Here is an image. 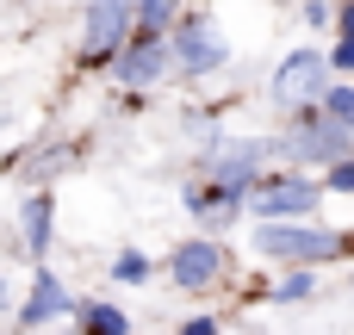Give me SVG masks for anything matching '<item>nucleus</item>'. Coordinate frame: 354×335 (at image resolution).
<instances>
[{"label": "nucleus", "mask_w": 354, "mask_h": 335, "mask_svg": "<svg viewBox=\"0 0 354 335\" xmlns=\"http://www.w3.org/2000/svg\"><path fill=\"white\" fill-rule=\"evenodd\" d=\"M68 311H81V305L68 298V286H62L50 267H37V274H31V298H25V311H19V329L56 323V317H68Z\"/></svg>", "instance_id": "nucleus-9"}, {"label": "nucleus", "mask_w": 354, "mask_h": 335, "mask_svg": "<svg viewBox=\"0 0 354 335\" xmlns=\"http://www.w3.org/2000/svg\"><path fill=\"white\" fill-rule=\"evenodd\" d=\"M299 298H311V274H286L274 286V305H299Z\"/></svg>", "instance_id": "nucleus-15"}, {"label": "nucleus", "mask_w": 354, "mask_h": 335, "mask_svg": "<svg viewBox=\"0 0 354 335\" xmlns=\"http://www.w3.org/2000/svg\"><path fill=\"white\" fill-rule=\"evenodd\" d=\"M149 274H156V267H149V255H143V249H124V255L112 261V280H118V286H143Z\"/></svg>", "instance_id": "nucleus-13"}, {"label": "nucleus", "mask_w": 354, "mask_h": 335, "mask_svg": "<svg viewBox=\"0 0 354 335\" xmlns=\"http://www.w3.org/2000/svg\"><path fill=\"white\" fill-rule=\"evenodd\" d=\"M168 68H174V44H168V37H143V31H137V37H131V50L112 62V81L137 93V87H156Z\"/></svg>", "instance_id": "nucleus-6"}, {"label": "nucleus", "mask_w": 354, "mask_h": 335, "mask_svg": "<svg viewBox=\"0 0 354 335\" xmlns=\"http://www.w3.org/2000/svg\"><path fill=\"white\" fill-rule=\"evenodd\" d=\"M168 274H174V286H187V292H205V286L224 274V249H218L212 236H199V242H180V249L168 255Z\"/></svg>", "instance_id": "nucleus-8"}, {"label": "nucleus", "mask_w": 354, "mask_h": 335, "mask_svg": "<svg viewBox=\"0 0 354 335\" xmlns=\"http://www.w3.org/2000/svg\"><path fill=\"white\" fill-rule=\"evenodd\" d=\"M174 12H180V0H137V31L143 37H162L174 25Z\"/></svg>", "instance_id": "nucleus-12"}, {"label": "nucleus", "mask_w": 354, "mask_h": 335, "mask_svg": "<svg viewBox=\"0 0 354 335\" xmlns=\"http://www.w3.org/2000/svg\"><path fill=\"white\" fill-rule=\"evenodd\" d=\"M180 335H218V317H193V323H187Z\"/></svg>", "instance_id": "nucleus-18"}, {"label": "nucleus", "mask_w": 354, "mask_h": 335, "mask_svg": "<svg viewBox=\"0 0 354 335\" xmlns=\"http://www.w3.org/2000/svg\"><path fill=\"white\" fill-rule=\"evenodd\" d=\"M19 230H25V249L44 255V249H50V230H56V199H50V193H31V199L19 205Z\"/></svg>", "instance_id": "nucleus-10"}, {"label": "nucleus", "mask_w": 354, "mask_h": 335, "mask_svg": "<svg viewBox=\"0 0 354 335\" xmlns=\"http://www.w3.org/2000/svg\"><path fill=\"white\" fill-rule=\"evenodd\" d=\"M75 317H81L87 335H131V317H124L118 305H81Z\"/></svg>", "instance_id": "nucleus-11"}, {"label": "nucleus", "mask_w": 354, "mask_h": 335, "mask_svg": "<svg viewBox=\"0 0 354 335\" xmlns=\"http://www.w3.org/2000/svg\"><path fill=\"white\" fill-rule=\"evenodd\" d=\"M348 137H354V131L330 124V118H324V106H311V112H299V131L286 137V149H292V162L336 168V162H348Z\"/></svg>", "instance_id": "nucleus-5"}, {"label": "nucleus", "mask_w": 354, "mask_h": 335, "mask_svg": "<svg viewBox=\"0 0 354 335\" xmlns=\"http://www.w3.org/2000/svg\"><path fill=\"white\" fill-rule=\"evenodd\" d=\"M324 186H330V193H354V155H348V162H336V168L324 174Z\"/></svg>", "instance_id": "nucleus-16"}, {"label": "nucleus", "mask_w": 354, "mask_h": 335, "mask_svg": "<svg viewBox=\"0 0 354 335\" xmlns=\"http://www.w3.org/2000/svg\"><path fill=\"white\" fill-rule=\"evenodd\" d=\"M255 249L268 261L292 267V274H311V267H324V261L342 255V236L336 230H317V224H261L255 230Z\"/></svg>", "instance_id": "nucleus-1"}, {"label": "nucleus", "mask_w": 354, "mask_h": 335, "mask_svg": "<svg viewBox=\"0 0 354 335\" xmlns=\"http://www.w3.org/2000/svg\"><path fill=\"white\" fill-rule=\"evenodd\" d=\"M131 31H137V0H87V37H81V62H118L131 50Z\"/></svg>", "instance_id": "nucleus-2"}, {"label": "nucleus", "mask_w": 354, "mask_h": 335, "mask_svg": "<svg viewBox=\"0 0 354 335\" xmlns=\"http://www.w3.org/2000/svg\"><path fill=\"white\" fill-rule=\"evenodd\" d=\"M174 68L180 75H212V68H224V44H218V31L205 25V19H187V25H174Z\"/></svg>", "instance_id": "nucleus-7"}, {"label": "nucleus", "mask_w": 354, "mask_h": 335, "mask_svg": "<svg viewBox=\"0 0 354 335\" xmlns=\"http://www.w3.org/2000/svg\"><path fill=\"white\" fill-rule=\"evenodd\" d=\"M274 99H280L286 112L324 106V99H330V56H324V50H292V56L280 62V75H274Z\"/></svg>", "instance_id": "nucleus-3"}, {"label": "nucleus", "mask_w": 354, "mask_h": 335, "mask_svg": "<svg viewBox=\"0 0 354 335\" xmlns=\"http://www.w3.org/2000/svg\"><path fill=\"white\" fill-rule=\"evenodd\" d=\"M317 199H324V186H317V180H299V174H286V180H268V186H255L249 211H255L261 224H305V218L317 211Z\"/></svg>", "instance_id": "nucleus-4"}, {"label": "nucleus", "mask_w": 354, "mask_h": 335, "mask_svg": "<svg viewBox=\"0 0 354 335\" xmlns=\"http://www.w3.org/2000/svg\"><path fill=\"white\" fill-rule=\"evenodd\" d=\"M324 118H330V124H342V131H354V87H348V81H342V87H330Z\"/></svg>", "instance_id": "nucleus-14"}, {"label": "nucleus", "mask_w": 354, "mask_h": 335, "mask_svg": "<svg viewBox=\"0 0 354 335\" xmlns=\"http://www.w3.org/2000/svg\"><path fill=\"white\" fill-rule=\"evenodd\" d=\"M330 68H342V75H354V37H342V44L330 50Z\"/></svg>", "instance_id": "nucleus-17"}, {"label": "nucleus", "mask_w": 354, "mask_h": 335, "mask_svg": "<svg viewBox=\"0 0 354 335\" xmlns=\"http://www.w3.org/2000/svg\"><path fill=\"white\" fill-rule=\"evenodd\" d=\"M336 25H342V37H354V0L342 6V12H336Z\"/></svg>", "instance_id": "nucleus-19"}]
</instances>
